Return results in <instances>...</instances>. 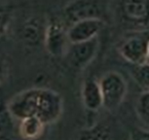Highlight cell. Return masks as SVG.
Listing matches in <instances>:
<instances>
[{
    "mask_svg": "<svg viewBox=\"0 0 149 140\" xmlns=\"http://www.w3.org/2000/svg\"><path fill=\"white\" fill-rule=\"evenodd\" d=\"M15 120L36 118L47 125L61 118L63 109V97L49 88H30L19 92L7 103Z\"/></svg>",
    "mask_w": 149,
    "mask_h": 140,
    "instance_id": "obj_1",
    "label": "cell"
},
{
    "mask_svg": "<svg viewBox=\"0 0 149 140\" xmlns=\"http://www.w3.org/2000/svg\"><path fill=\"white\" fill-rule=\"evenodd\" d=\"M108 0H72L63 7L61 17L67 26L83 19H100L104 21Z\"/></svg>",
    "mask_w": 149,
    "mask_h": 140,
    "instance_id": "obj_2",
    "label": "cell"
},
{
    "mask_svg": "<svg viewBox=\"0 0 149 140\" xmlns=\"http://www.w3.org/2000/svg\"><path fill=\"white\" fill-rule=\"evenodd\" d=\"M68 27L61 15H52L47 18L44 46L53 57L61 58L66 54L70 45Z\"/></svg>",
    "mask_w": 149,
    "mask_h": 140,
    "instance_id": "obj_3",
    "label": "cell"
},
{
    "mask_svg": "<svg viewBox=\"0 0 149 140\" xmlns=\"http://www.w3.org/2000/svg\"><path fill=\"white\" fill-rule=\"evenodd\" d=\"M149 30L131 31L117 46L118 53L132 65H140L147 61Z\"/></svg>",
    "mask_w": 149,
    "mask_h": 140,
    "instance_id": "obj_4",
    "label": "cell"
},
{
    "mask_svg": "<svg viewBox=\"0 0 149 140\" xmlns=\"http://www.w3.org/2000/svg\"><path fill=\"white\" fill-rule=\"evenodd\" d=\"M118 14L131 31L145 30L149 26V0H119Z\"/></svg>",
    "mask_w": 149,
    "mask_h": 140,
    "instance_id": "obj_5",
    "label": "cell"
},
{
    "mask_svg": "<svg viewBox=\"0 0 149 140\" xmlns=\"http://www.w3.org/2000/svg\"><path fill=\"white\" fill-rule=\"evenodd\" d=\"M102 89L103 108L114 111L122 104L128 91L127 81L117 71H108L98 80Z\"/></svg>",
    "mask_w": 149,
    "mask_h": 140,
    "instance_id": "obj_6",
    "label": "cell"
},
{
    "mask_svg": "<svg viewBox=\"0 0 149 140\" xmlns=\"http://www.w3.org/2000/svg\"><path fill=\"white\" fill-rule=\"evenodd\" d=\"M100 49L98 37L82 43L70 44L64 55L66 62L75 70L85 69L97 55Z\"/></svg>",
    "mask_w": 149,
    "mask_h": 140,
    "instance_id": "obj_7",
    "label": "cell"
},
{
    "mask_svg": "<svg viewBox=\"0 0 149 140\" xmlns=\"http://www.w3.org/2000/svg\"><path fill=\"white\" fill-rule=\"evenodd\" d=\"M105 21L100 19H83L68 27V39L70 44L82 43L97 38L104 27Z\"/></svg>",
    "mask_w": 149,
    "mask_h": 140,
    "instance_id": "obj_8",
    "label": "cell"
},
{
    "mask_svg": "<svg viewBox=\"0 0 149 140\" xmlns=\"http://www.w3.org/2000/svg\"><path fill=\"white\" fill-rule=\"evenodd\" d=\"M47 18L42 16H31L22 24L21 37L24 43L30 47L44 45Z\"/></svg>",
    "mask_w": 149,
    "mask_h": 140,
    "instance_id": "obj_9",
    "label": "cell"
},
{
    "mask_svg": "<svg viewBox=\"0 0 149 140\" xmlns=\"http://www.w3.org/2000/svg\"><path fill=\"white\" fill-rule=\"evenodd\" d=\"M83 105L91 113L97 112L103 107V99L100 82L95 78H87L81 89Z\"/></svg>",
    "mask_w": 149,
    "mask_h": 140,
    "instance_id": "obj_10",
    "label": "cell"
},
{
    "mask_svg": "<svg viewBox=\"0 0 149 140\" xmlns=\"http://www.w3.org/2000/svg\"><path fill=\"white\" fill-rule=\"evenodd\" d=\"M17 125V132L24 140H37L43 135L47 125L36 118H24L19 120Z\"/></svg>",
    "mask_w": 149,
    "mask_h": 140,
    "instance_id": "obj_11",
    "label": "cell"
},
{
    "mask_svg": "<svg viewBox=\"0 0 149 140\" xmlns=\"http://www.w3.org/2000/svg\"><path fill=\"white\" fill-rule=\"evenodd\" d=\"M78 140H114V132L110 124L98 122L80 130Z\"/></svg>",
    "mask_w": 149,
    "mask_h": 140,
    "instance_id": "obj_12",
    "label": "cell"
},
{
    "mask_svg": "<svg viewBox=\"0 0 149 140\" xmlns=\"http://www.w3.org/2000/svg\"><path fill=\"white\" fill-rule=\"evenodd\" d=\"M16 133L15 118L7 103L0 101V140H13Z\"/></svg>",
    "mask_w": 149,
    "mask_h": 140,
    "instance_id": "obj_13",
    "label": "cell"
},
{
    "mask_svg": "<svg viewBox=\"0 0 149 140\" xmlns=\"http://www.w3.org/2000/svg\"><path fill=\"white\" fill-rule=\"evenodd\" d=\"M136 112L140 122L145 125L146 130H149V89L144 91L139 96L136 100Z\"/></svg>",
    "mask_w": 149,
    "mask_h": 140,
    "instance_id": "obj_14",
    "label": "cell"
},
{
    "mask_svg": "<svg viewBox=\"0 0 149 140\" xmlns=\"http://www.w3.org/2000/svg\"><path fill=\"white\" fill-rule=\"evenodd\" d=\"M14 19V8L9 5H0V39L8 35Z\"/></svg>",
    "mask_w": 149,
    "mask_h": 140,
    "instance_id": "obj_15",
    "label": "cell"
},
{
    "mask_svg": "<svg viewBox=\"0 0 149 140\" xmlns=\"http://www.w3.org/2000/svg\"><path fill=\"white\" fill-rule=\"evenodd\" d=\"M132 75L134 80L144 91L149 89V63L145 62L140 65H133Z\"/></svg>",
    "mask_w": 149,
    "mask_h": 140,
    "instance_id": "obj_16",
    "label": "cell"
},
{
    "mask_svg": "<svg viewBox=\"0 0 149 140\" xmlns=\"http://www.w3.org/2000/svg\"><path fill=\"white\" fill-rule=\"evenodd\" d=\"M130 140H149V130L134 128L130 134Z\"/></svg>",
    "mask_w": 149,
    "mask_h": 140,
    "instance_id": "obj_17",
    "label": "cell"
},
{
    "mask_svg": "<svg viewBox=\"0 0 149 140\" xmlns=\"http://www.w3.org/2000/svg\"><path fill=\"white\" fill-rule=\"evenodd\" d=\"M4 76H5V67H4L3 62L0 60V84L3 81Z\"/></svg>",
    "mask_w": 149,
    "mask_h": 140,
    "instance_id": "obj_18",
    "label": "cell"
},
{
    "mask_svg": "<svg viewBox=\"0 0 149 140\" xmlns=\"http://www.w3.org/2000/svg\"><path fill=\"white\" fill-rule=\"evenodd\" d=\"M146 62L149 63V47H148V53H147V61Z\"/></svg>",
    "mask_w": 149,
    "mask_h": 140,
    "instance_id": "obj_19",
    "label": "cell"
}]
</instances>
